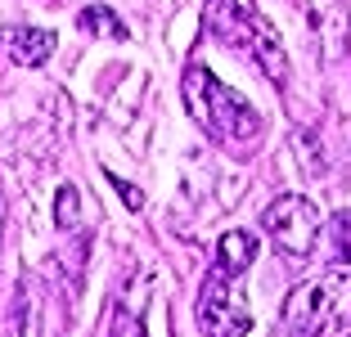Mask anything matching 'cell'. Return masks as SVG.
Masks as SVG:
<instances>
[{
    "mask_svg": "<svg viewBox=\"0 0 351 337\" xmlns=\"http://www.w3.org/2000/svg\"><path fill=\"white\" fill-rule=\"evenodd\" d=\"M180 103H185V112L198 122V131L207 140H217L234 158H252L257 144L266 140L261 112L239 90H230L221 77H212L203 63H189L185 68V77H180Z\"/></svg>",
    "mask_w": 351,
    "mask_h": 337,
    "instance_id": "cell-1",
    "label": "cell"
},
{
    "mask_svg": "<svg viewBox=\"0 0 351 337\" xmlns=\"http://www.w3.org/2000/svg\"><path fill=\"white\" fill-rule=\"evenodd\" d=\"M279 328L289 337H324L333 328H351V270H329L298 284L279 310Z\"/></svg>",
    "mask_w": 351,
    "mask_h": 337,
    "instance_id": "cell-2",
    "label": "cell"
},
{
    "mask_svg": "<svg viewBox=\"0 0 351 337\" xmlns=\"http://www.w3.org/2000/svg\"><path fill=\"white\" fill-rule=\"evenodd\" d=\"M261 234H266L284 256L306 261V256L320 247V238H324V216H320V207L311 203V198L284 194V198H275V203L261 212Z\"/></svg>",
    "mask_w": 351,
    "mask_h": 337,
    "instance_id": "cell-3",
    "label": "cell"
},
{
    "mask_svg": "<svg viewBox=\"0 0 351 337\" xmlns=\"http://www.w3.org/2000/svg\"><path fill=\"white\" fill-rule=\"evenodd\" d=\"M194 319L207 337H243L252 328L248 301L234 292V279L221 275V270H207L203 288H198V301H194Z\"/></svg>",
    "mask_w": 351,
    "mask_h": 337,
    "instance_id": "cell-4",
    "label": "cell"
},
{
    "mask_svg": "<svg viewBox=\"0 0 351 337\" xmlns=\"http://www.w3.org/2000/svg\"><path fill=\"white\" fill-rule=\"evenodd\" d=\"M243 54H252V63L266 72L270 86H289V54H284V41H279L275 23L257 10H248V45H243Z\"/></svg>",
    "mask_w": 351,
    "mask_h": 337,
    "instance_id": "cell-5",
    "label": "cell"
},
{
    "mask_svg": "<svg viewBox=\"0 0 351 337\" xmlns=\"http://www.w3.org/2000/svg\"><path fill=\"white\" fill-rule=\"evenodd\" d=\"M54 36L50 27H27V23H14V27L0 32V45H5V54H10L19 68H41L45 59L54 54Z\"/></svg>",
    "mask_w": 351,
    "mask_h": 337,
    "instance_id": "cell-6",
    "label": "cell"
},
{
    "mask_svg": "<svg viewBox=\"0 0 351 337\" xmlns=\"http://www.w3.org/2000/svg\"><path fill=\"white\" fill-rule=\"evenodd\" d=\"M203 27L212 41L230 45V50H243L248 45V10L239 0H207L203 5Z\"/></svg>",
    "mask_w": 351,
    "mask_h": 337,
    "instance_id": "cell-7",
    "label": "cell"
},
{
    "mask_svg": "<svg viewBox=\"0 0 351 337\" xmlns=\"http://www.w3.org/2000/svg\"><path fill=\"white\" fill-rule=\"evenodd\" d=\"M252 261H257V234H248V229H226V234L217 238V261H212V270L239 279V275L252 270Z\"/></svg>",
    "mask_w": 351,
    "mask_h": 337,
    "instance_id": "cell-8",
    "label": "cell"
},
{
    "mask_svg": "<svg viewBox=\"0 0 351 337\" xmlns=\"http://www.w3.org/2000/svg\"><path fill=\"white\" fill-rule=\"evenodd\" d=\"M10 337H41V297L32 292V284L23 279L14 292V310H10Z\"/></svg>",
    "mask_w": 351,
    "mask_h": 337,
    "instance_id": "cell-9",
    "label": "cell"
},
{
    "mask_svg": "<svg viewBox=\"0 0 351 337\" xmlns=\"http://www.w3.org/2000/svg\"><path fill=\"white\" fill-rule=\"evenodd\" d=\"M77 27L90 32V36H108V41H126V23L117 18L113 10H104V5H86L82 18H77Z\"/></svg>",
    "mask_w": 351,
    "mask_h": 337,
    "instance_id": "cell-10",
    "label": "cell"
},
{
    "mask_svg": "<svg viewBox=\"0 0 351 337\" xmlns=\"http://www.w3.org/2000/svg\"><path fill=\"white\" fill-rule=\"evenodd\" d=\"M329 252L333 270H351V207L329 221Z\"/></svg>",
    "mask_w": 351,
    "mask_h": 337,
    "instance_id": "cell-11",
    "label": "cell"
},
{
    "mask_svg": "<svg viewBox=\"0 0 351 337\" xmlns=\"http://www.w3.org/2000/svg\"><path fill=\"white\" fill-rule=\"evenodd\" d=\"M77 216H82V194H77V184H63L59 194H54V225H59L63 234H73L77 225Z\"/></svg>",
    "mask_w": 351,
    "mask_h": 337,
    "instance_id": "cell-12",
    "label": "cell"
},
{
    "mask_svg": "<svg viewBox=\"0 0 351 337\" xmlns=\"http://www.w3.org/2000/svg\"><path fill=\"white\" fill-rule=\"evenodd\" d=\"M108 337H145V315H135L126 297L117 301V310H113V328H108Z\"/></svg>",
    "mask_w": 351,
    "mask_h": 337,
    "instance_id": "cell-13",
    "label": "cell"
},
{
    "mask_svg": "<svg viewBox=\"0 0 351 337\" xmlns=\"http://www.w3.org/2000/svg\"><path fill=\"white\" fill-rule=\"evenodd\" d=\"M108 180H113V189L126 198V207H131V212H140V207H145V194H135L131 180H122V175H108Z\"/></svg>",
    "mask_w": 351,
    "mask_h": 337,
    "instance_id": "cell-14",
    "label": "cell"
},
{
    "mask_svg": "<svg viewBox=\"0 0 351 337\" xmlns=\"http://www.w3.org/2000/svg\"><path fill=\"white\" fill-rule=\"evenodd\" d=\"M0 238H5V198H0Z\"/></svg>",
    "mask_w": 351,
    "mask_h": 337,
    "instance_id": "cell-15",
    "label": "cell"
},
{
    "mask_svg": "<svg viewBox=\"0 0 351 337\" xmlns=\"http://www.w3.org/2000/svg\"><path fill=\"white\" fill-rule=\"evenodd\" d=\"M347 337H351V333H347Z\"/></svg>",
    "mask_w": 351,
    "mask_h": 337,
    "instance_id": "cell-16",
    "label": "cell"
}]
</instances>
